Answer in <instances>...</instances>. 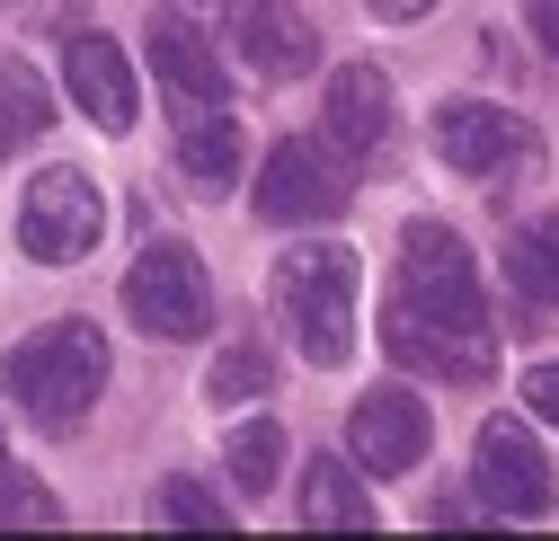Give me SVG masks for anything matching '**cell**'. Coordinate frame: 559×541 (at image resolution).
Wrapping results in <instances>:
<instances>
[{
	"label": "cell",
	"instance_id": "cell-1",
	"mask_svg": "<svg viewBox=\"0 0 559 541\" xmlns=\"http://www.w3.org/2000/svg\"><path fill=\"white\" fill-rule=\"evenodd\" d=\"M382 347L400 364H417V373H444V382H488V364H498L479 266L444 223H408L400 231V293L382 311Z\"/></svg>",
	"mask_w": 559,
	"mask_h": 541
},
{
	"label": "cell",
	"instance_id": "cell-2",
	"mask_svg": "<svg viewBox=\"0 0 559 541\" xmlns=\"http://www.w3.org/2000/svg\"><path fill=\"white\" fill-rule=\"evenodd\" d=\"M275 320H285V337L302 347V364H346L356 356V302H365V266L356 249H337V240H302L275 257Z\"/></svg>",
	"mask_w": 559,
	"mask_h": 541
},
{
	"label": "cell",
	"instance_id": "cell-3",
	"mask_svg": "<svg viewBox=\"0 0 559 541\" xmlns=\"http://www.w3.org/2000/svg\"><path fill=\"white\" fill-rule=\"evenodd\" d=\"M10 399L36 418V426H81L90 409H98V390H107V337L90 328V320H53V328H36L27 347H10Z\"/></svg>",
	"mask_w": 559,
	"mask_h": 541
},
{
	"label": "cell",
	"instance_id": "cell-4",
	"mask_svg": "<svg viewBox=\"0 0 559 541\" xmlns=\"http://www.w3.org/2000/svg\"><path fill=\"white\" fill-rule=\"evenodd\" d=\"M124 311L143 337H169V347H187V337L214 328V285H204V266L187 240H152L143 257L124 266Z\"/></svg>",
	"mask_w": 559,
	"mask_h": 541
},
{
	"label": "cell",
	"instance_id": "cell-5",
	"mask_svg": "<svg viewBox=\"0 0 559 541\" xmlns=\"http://www.w3.org/2000/svg\"><path fill=\"white\" fill-rule=\"evenodd\" d=\"M107 231V195L90 187V169H36L27 195H19V249L36 266H72L90 257Z\"/></svg>",
	"mask_w": 559,
	"mask_h": 541
},
{
	"label": "cell",
	"instance_id": "cell-6",
	"mask_svg": "<svg viewBox=\"0 0 559 541\" xmlns=\"http://www.w3.org/2000/svg\"><path fill=\"white\" fill-rule=\"evenodd\" d=\"M346 187H356V160L337 143H275L266 169H258V214L266 223H329L346 205Z\"/></svg>",
	"mask_w": 559,
	"mask_h": 541
},
{
	"label": "cell",
	"instance_id": "cell-7",
	"mask_svg": "<svg viewBox=\"0 0 559 541\" xmlns=\"http://www.w3.org/2000/svg\"><path fill=\"white\" fill-rule=\"evenodd\" d=\"M471 480H479L488 515H515V524H533V515H550V506H559L550 453H542V435H533V426H515V418H488V426H479Z\"/></svg>",
	"mask_w": 559,
	"mask_h": 541
},
{
	"label": "cell",
	"instance_id": "cell-8",
	"mask_svg": "<svg viewBox=\"0 0 559 541\" xmlns=\"http://www.w3.org/2000/svg\"><path fill=\"white\" fill-rule=\"evenodd\" d=\"M436 444V418L417 390H365L356 409H346V453H356V470H373V480H400V470H417Z\"/></svg>",
	"mask_w": 559,
	"mask_h": 541
},
{
	"label": "cell",
	"instance_id": "cell-9",
	"mask_svg": "<svg viewBox=\"0 0 559 541\" xmlns=\"http://www.w3.org/2000/svg\"><path fill=\"white\" fill-rule=\"evenodd\" d=\"M223 19H231V53L258 81H302L320 62V36L302 19V0H223Z\"/></svg>",
	"mask_w": 559,
	"mask_h": 541
},
{
	"label": "cell",
	"instance_id": "cell-10",
	"mask_svg": "<svg viewBox=\"0 0 559 541\" xmlns=\"http://www.w3.org/2000/svg\"><path fill=\"white\" fill-rule=\"evenodd\" d=\"M533 133L507 116V107H488V98H444L436 107V160L462 169V178H498L507 160H524Z\"/></svg>",
	"mask_w": 559,
	"mask_h": 541
},
{
	"label": "cell",
	"instance_id": "cell-11",
	"mask_svg": "<svg viewBox=\"0 0 559 541\" xmlns=\"http://www.w3.org/2000/svg\"><path fill=\"white\" fill-rule=\"evenodd\" d=\"M62 81H72V98H81V116L98 124V133H133V116H143V89H133V62H124V45L116 36H72L62 45Z\"/></svg>",
	"mask_w": 559,
	"mask_h": 541
},
{
	"label": "cell",
	"instance_id": "cell-12",
	"mask_svg": "<svg viewBox=\"0 0 559 541\" xmlns=\"http://www.w3.org/2000/svg\"><path fill=\"white\" fill-rule=\"evenodd\" d=\"M152 72H160V89L178 98V107H223L231 98V72H223V53L204 45V27H187V19H152Z\"/></svg>",
	"mask_w": 559,
	"mask_h": 541
},
{
	"label": "cell",
	"instance_id": "cell-13",
	"mask_svg": "<svg viewBox=\"0 0 559 541\" xmlns=\"http://www.w3.org/2000/svg\"><path fill=\"white\" fill-rule=\"evenodd\" d=\"M382 133H391V81L373 72V62H346V72L329 81V143L346 160H365Z\"/></svg>",
	"mask_w": 559,
	"mask_h": 541
},
{
	"label": "cell",
	"instance_id": "cell-14",
	"mask_svg": "<svg viewBox=\"0 0 559 541\" xmlns=\"http://www.w3.org/2000/svg\"><path fill=\"white\" fill-rule=\"evenodd\" d=\"M302 524L311 532H373V489H365V470L356 461H302Z\"/></svg>",
	"mask_w": 559,
	"mask_h": 541
},
{
	"label": "cell",
	"instance_id": "cell-15",
	"mask_svg": "<svg viewBox=\"0 0 559 541\" xmlns=\"http://www.w3.org/2000/svg\"><path fill=\"white\" fill-rule=\"evenodd\" d=\"M240 160H249L240 116H223V107H187V124H178V169H187L195 187H231Z\"/></svg>",
	"mask_w": 559,
	"mask_h": 541
},
{
	"label": "cell",
	"instance_id": "cell-16",
	"mask_svg": "<svg viewBox=\"0 0 559 541\" xmlns=\"http://www.w3.org/2000/svg\"><path fill=\"white\" fill-rule=\"evenodd\" d=\"M507 285H515L524 302L559 311V214H542V223H524V231L507 240Z\"/></svg>",
	"mask_w": 559,
	"mask_h": 541
},
{
	"label": "cell",
	"instance_id": "cell-17",
	"mask_svg": "<svg viewBox=\"0 0 559 541\" xmlns=\"http://www.w3.org/2000/svg\"><path fill=\"white\" fill-rule=\"evenodd\" d=\"M275 470H285V426H275V418L231 426V489H240V497H266Z\"/></svg>",
	"mask_w": 559,
	"mask_h": 541
},
{
	"label": "cell",
	"instance_id": "cell-18",
	"mask_svg": "<svg viewBox=\"0 0 559 541\" xmlns=\"http://www.w3.org/2000/svg\"><path fill=\"white\" fill-rule=\"evenodd\" d=\"M45 124H53L45 81L27 72V62H10V53H0V143H36Z\"/></svg>",
	"mask_w": 559,
	"mask_h": 541
},
{
	"label": "cell",
	"instance_id": "cell-19",
	"mask_svg": "<svg viewBox=\"0 0 559 541\" xmlns=\"http://www.w3.org/2000/svg\"><path fill=\"white\" fill-rule=\"evenodd\" d=\"M152 515H160V524H187V532H223V524H231V506L204 489V480H187V470H178V480H160Z\"/></svg>",
	"mask_w": 559,
	"mask_h": 541
},
{
	"label": "cell",
	"instance_id": "cell-20",
	"mask_svg": "<svg viewBox=\"0 0 559 541\" xmlns=\"http://www.w3.org/2000/svg\"><path fill=\"white\" fill-rule=\"evenodd\" d=\"M266 382H275V364L258 347H231V356H214V373H204V399L231 409V399H266Z\"/></svg>",
	"mask_w": 559,
	"mask_h": 541
},
{
	"label": "cell",
	"instance_id": "cell-21",
	"mask_svg": "<svg viewBox=\"0 0 559 541\" xmlns=\"http://www.w3.org/2000/svg\"><path fill=\"white\" fill-rule=\"evenodd\" d=\"M0 524H62V506L36 480H10V470H0Z\"/></svg>",
	"mask_w": 559,
	"mask_h": 541
},
{
	"label": "cell",
	"instance_id": "cell-22",
	"mask_svg": "<svg viewBox=\"0 0 559 541\" xmlns=\"http://www.w3.org/2000/svg\"><path fill=\"white\" fill-rule=\"evenodd\" d=\"M524 409H533L542 426H559V364H533V373H524Z\"/></svg>",
	"mask_w": 559,
	"mask_h": 541
},
{
	"label": "cell",
	"instance_id": "cell-23",
	"mask_svg": "<svg viewBox=\"0 0 559 541\" xmlns=\"http://www.w3.org/2000/svg\"><path fill=\"white\" fill-rule=\"evenodd\" d=\"M524 27H533L550 53H559V0H524Z\"/></svg>",
	"mask_w": 559,
	"mask_h": 541
},
{
	"label": "cell",
	"instance_id": "cell-24",
	"mask_svg": "<svg viewBox=\"0 0 559 541\" xmlns=\"http://www.w3.org/2000/svg\"><path fill=\"white\" fill-rule=\"evenodd\" d=\"M365 10H373V19H391V27H408V19H427L436 0H365Z\"/></svg>",
	"mask_w": 559,
	"mask_h": 541
},
{
	"label": "cell",
	"instance_id": "cell-25",
	"mask_svg": "<svg viewBox=\"0 0 559 541\" xmlns=\"http://www.w3.org/2000/svg\"><path fill=\"white\" fill-rule=\"evenodd\" d=\"M214 10H223V0H169V19H187V27H204Z\"/></svg>",
	"mask_w": 559,
	"mask_h": 541
}]
</instances>
